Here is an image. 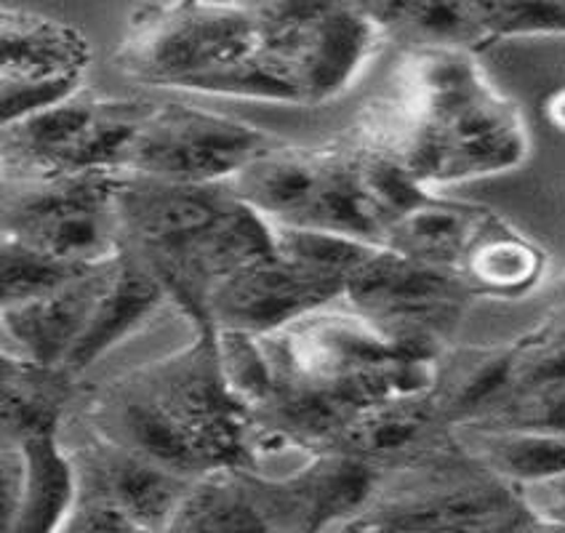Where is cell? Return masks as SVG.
<instances>
[{
	"label": "cell",
	"instance_id": "obj_1",
	"mask_svg": "<svg viewBox=\"0 0 565 533\" xmlns=\"http://www.w3.org/2000/svg\"><path fill=\"white\" fill-rule=\"evenodd\" d=\"M361 147L435 192L515 169L529 156V131L465 49L419 46L397 67L393 96L369 110Z\"/></svg>",
	"mask_w": 565,
	"mask_h": 533
},
{
	"label": "cell",
	"instance_id": "obj_2",
	"mask_svg": "<svg viewBox=\"0 0 565 533\" xmlns=\"http://www.w3.org/2000/svg\"><path fill=\"white\" fill-rule=\"evenodd\" d=\"M118 67L145 86L305 105L278 3L139 6Z\"/></svg>",
	"mask_w": 565,
	"mask_h": 533
},
{
	"label": "cell",
	"instance_id": "obj_3",
	"mask_svg": "<svg viewBox=\"0 0 565 533\" xmlns=\"http://www.w3.org/2000/svg\"><path fill=\"white\" fill-rule=\"evenodd\" d=\"M120 243L156 273L166 297L205 331V297L241 267L275 254L273 224L227 184L124 177Z\"/></svg>",
	"mask_w": 565,
	"mask_h": 533
},
{
	"label": "cell",
	"instance_id": "obj_4",
	"mask_svg": "<svg viewBox=\"0 0 565 533\" xmlns=\"http://www.w3.org/2000/svg\"><path fill=\"white\" fill-rule=\"evenodd\" d=\"M227 188L256 214L282 227L320 230L382 246L387 224L371 201L355 147L301 150L273 145Z\"/></svg>",
	"mask_w": 565,
	"mask_h": 533
},
{
	"label": "cell",
	"instance_id": "obj_5",
	"mask_svg": "<svg viewBox=\"0 0 565 533\" xmlns=\"http://www.w3.org/2000/svg\"><path fill=\"white\" fill-rule=\"evenodd\" d=\"M150 102L102 99L86 88L49 110L3 126L6 179L120 173L137 145Z\"/></svg>",
	"mask_w": 565,
	"mask_h": 533
},
{
	"label": "cell",
	"instance_id": "obj_6",
	"mask_svg": "<svg viewBox=\"0 0 565 533\" xmlns=\"http://www.w3.org/2000/svg\"><path fill=\"white\" fill-rule=\"evenodd\" d=\"M11 182V179H6ZM120 173L14 179L3 195V235L73 267H96L120 252Z\"/></svg>",
	"mask_w": 565,
	"mask_h": 533
},
{
	"label": "cell",
	"instance_id": "obj_7",
	"mask_svg": "<svg viewBox=\"0 0 565 533\" xmlns=\"http://www.w3.org/2000/svg\"><path fill=\"white\" fill-rule=\"evenodd\" d=\"M470 297L459 273L424 265L387 246L371 248L344 283L352 310L374 320L395 342L433 358L440 355V333Z\"/></svg>",
	"mask_w": 565,
	"mask_h": 533
},
{
	"label": "cell",
	"instance_id": "obj_8",
	"mask_svg": "<svg viewBox=\"0 0 565 533\" xmlns=\"http://www.w3.org/2000/svg\"><path fill=\"white\" fill-rule=\"evenodd\" d=\"M275 145L259 128L230 115L150 102L126 177L177 184H227Z\"/></svg>",
	"mask_w": 565,
	"mask_h": 533
},
{
	"label": "cell",
	"instance_id": "obj_9",
	"mask_svg": "<svg viewBox=\"0 0 565 533\" xmlns=\"http://www.w3.org/2000/svg\"><path fill=\"white\" fill-rule=\"evenodd\" d=\"M92 62L86 35L60 19L3 6L0 105L3 126L60 105L83 88Z\"/></svg>",
	"mask_w": 565,
	"mask_h": 533
},
{
	"label": "cell",
	"instance_id": "obj_10",
	"mask_svg": "<svg viewBox=\"0 0 565 533\" xmlns=\"http://www.w3.org/2000/svg\"><path fill=\"white\" fill-rule=\"evenodd\" d=\"M275 533H323L363 515L384 472L344 451L310 454L288 475L241 470Z\"/></svg>",
	"mask_w": 565,
	"mask_h": 533
},
{
	"label": "cell",
	"instance_id": "obj_11",
	"mask_svg": "<svg viewBox=\"0 0 565 533\" xmlns=\"http://www.w3.org/2000/svg\"><path fill=\"white\" fill-rule=\"evenodd\" d=\"M78 497L56 416L3 424V533H60Z\"/></svg>",
	"mask_w": 565,
	"mask_h": 533
},
{
	"label": "cell",
	"instance_id": "obj_12",
	"mask_svg": "<svg viewBox=\"0 0 565 533\" xmlns=\"http://www.w3.org/2000/svg\"><path fill=\"white\" fill-rule=\"evenodd\" d=\"M337 299H344L342 283L273 254L211 288L205 297V331L265 337Z\"/></svg>",
	"mask_w": 565,
	"mask_h": 533
},
{
	"label": "cell",
	"instance_id": "obj_13",
	"mask_svg": "<svg viewBox=\"0 0 565 533\" xmlns=\"http://www.w3.org/2000/svg\"><path fill=\"white\" fill-rule=\"evenodd\" d=\"M387 30L365 3H297V67L305 105L352 86Z\"/></svg>",
	"mask_w": 565,
	"mask_h": 533
},
{
	"label": "cell",
	"instance_id": "obj_14",
	"mask_svg": "<svg viewBox=\"0 0 565 533\" xmlns=\"http://www.w3.org/2000/svg\"><path fill=\"white\" fill-rule=\"evenodd\" d=\"M78 470L81 497L99 499L128 515L147 533H160L195 478L163 470L152 461L94 435L81 451L70 454ZM78 497V499H81Z\"/></svg>",
	"mask_w": 565,
	"mask_h": 533
},
{
	"label": "cell",
	"instance_id": "obj_15",
	"mask_svg": "<svg viewBox=\"0 0 565 533\" xmlns=\"http://www.w3.org/2000/svg\"><path fill=\"white\" fill-rule=\"evenodd\" d=\"M107 262L88 269L78 280L67 283L49 297L3 307L6 339L17 347L14 352H6L22 361L64 371L70 352L75 350L92 320Z\"/></svg>",
	"mask_w": 565,
	"mask_h": 533
},
{
	"label": "cell",
	"instance_id": "obj_16",
	"mask_svg": "<svg viewBox=\"0 0 565 533\" xmlns=\"http://www.w3.org/2000/svg\"><path fill=\"white\" fill-rule=\"evenodd\" d=\"M163 299L169 297H166V288L160 286L156 273L120 243V252L105 265L92 320L75 350L70 352L64 374L78 376L92 369L96 358L110 352L120 339H126Z\"/></svg>",
	"mask_w": 565,
	"mask_h": 533
},
{
	"label": "cell",
	"instance_id": "obj_17",
	"mask_svg": "<svg viewBox=\"0 0 565 533\" xmlns=\"http://www.w3.org/2000/svg\"><path fill=\"white\" fill-rule=\"evenodd\" d=\"M454 440L472 461H478L518 491L552 483L565 475V435L544 429L491 427V424H454Z\"/></svg>",
	"mask_w": 565,
	"mask_h": 533
},
{
	"label": "cell",
	"instance_id": "obj_18",
	"mask_svg": "<svg viewBox=\"0 0 565 533\" xmlns=\"http://www.w3.org/2000/svg\"><path fill=\"white\" fill-rule=\"evenodd\" d=\"M488 220V211L446 201L433 192L387 230L384 246L424 265L459 273L461 262Z\"/></svg>",
	"mask_w": 565,
	"mask_h": 533
},
{
	"label": "cell",
	"instance_id": "obj_19",
	"mask_svg": "<svg viewBox=\"0 0 565 533\" xmlns=\"http://www.w3.org/2000/svg\"><path fill=\"white\" fill-rule=\"evenodd\" d=\"M520 342L499 347H467L451 358H438L433 403L443 419L472 422L493 403L512 393Z\"/></svg>",
	"mask_w": 565,
	"mask_h": 533
},
{
	"label": "cell",
	"instance_id": "obj_20",
	"mask_svg": "<svg viewBox=\"0 0 565 533\" xmlns=\"http://www.w3.org/2000/svg\"><path fill=\"white\" fill-rule=\"evenodd\" d=\"M160 533H275L241 470L195 478Z\"/></svg>",
	"mask_w": 565,
	"mask_h": 533
},
{
	"label": "cell",
	"instance_id": "obj_21",
	"mask_svg": "<svg viewBox=\"0 0 565 533\" xmlns=\"http://www.w3.org/2000/svg\"><path fill=\"white\" fill-rule=\"evenodd\" d=\"M438 419L443 416L435 408L433 395L379 403L363 408L347 424L337 451L361 456L384 472L401 456L414 454V448H419Z\"/></svg>",
	"mask_w": 565,
	"mask_h": 533
},
{
	"label": "cell",
	"instance_id": "obj_22",
	"mask_svg": "<svg viewBox=\"0 0 565 533\" xmlns=\"http://www.w3.org/2000/svg\"><path fill=\"white\" fill-rule=\"evenodd\" d=\"M544 273V254L529 237L491 220L475 237V243L461 262L459 275L472 294L491 297H520L529 291Z\"/></svg>",
	"mask_w": 565,
	"mask_h": 533
},
{
	"label": "cell",
	"instance_id": "obj_23",
	"mask_svg": "<svg viewBox=\"0 0 565 533\" xmlns=\"http://www.w3.org/2000/svg\"><path fill=\"white\" fill-rule=\"evenodd\" d=\"M384 30H403L422 46H454L480 41L470 3H365Z\"/></svg>",
	"mask_w": 565,
	"mask_h": 533
},
{
	"label": "cell",
	"instance_id": "obj_24",
	"mask_svg": "<svg viewBox=\"0 0 565 533\" xmlns=\"http://www.w3.org/2000/svg\"><path fill=\"white\" fill-rule=\"evenodd\" d=\"M94 267H73L54 256L41 254L28 243L3 235L0 243V283H3V307L49 297L67 283L78 280Z\"/></svg>",
	"mask_w": 565,
	"mask_h": 533
},
{
	"label": "cell",
	"instance_id": "obj_25",
	"mask_svg": "<svg viewBox=\"0 0 565 533\" xmlns=\"http://www.w3.org/2000/svg\"><path fill=\"white\" fill-rule=\"evenodd\" d=\"M480 41L518 35H565V0L470 3Z\"/></svg>",
	"mask_w": 565,
	"mask_h": 533
},
{
	"label": "cell",
	"instance_id": "obj_26",
	"mask_svg": "<svg viewBox=\"0 0 565 533\" xmlns=\"http://www.w3.org/2000/svg\"><path fill=\"white\" fill-rule=\"evenodd\" d=\"M60 533H147L131 518L99 499L81 497Z\"/></svg>",
	"mask_w": 565,
	"mask_h": 533
},
{
	"label": "cell",
	"instance_id": "obj_27",
	"mask_svg": "<svg viewBox=\"0 0 565 533\" xmlns=\"http://www.w3.org/2000/svg\"><path fill=\"white\" fill-rule=\"evenodd\" d=\"M523 497L525 502L534 507V510L544 512V515L565 520V475L552 480V483L529 488V491H523Z\"/></svg>",
	"mask_w": 565,
	"mask_h": 533
},
{
	"label": "cell",
	"instance_id": "obj_28",
	"mask_svg": "<svg viewBox=\"0 0 565 533\" xmlns=\"http://www.w3.org/2000/svg\"><path fill=\"white\" fill-rule=\"evenodd\" d=\"M507 533H565V520L550 518L544 512L534 510V507H529V512Z\"/></svg>",
	"mask_w": 565,
	"mask_h": 533
},
{
	"label": "cell",
	"instance_id": "obj_29",
	"mask_svg": "<svg viewBox=\"0 0 565 533\" xmlns=\"http://www.w3.org/2000/svg\"><path fill=\"white\" fill-rule=\"evenodd\" d=\"M547 115L552 124L561 128V131H565V88L547 102Z\"/></svg>",
	"mask_w": 565,
	"mask_h": 533
},
{
	"label": "cell",
	"instance_id": "obj_30",
	"mask_svg": "<svg viewBox=\"0 0 565 533\" xmlns=\"http://www.w3.org/2000/svg\"><path fill=\"white\" fill-rule=\"evenodd\" d=\"M339 533H363L361 529H358V525H352V523H347V525H342V531Z\"/></svg>",
	"mask_w": 565,
	"mask_h": 533
}]
</instances>
